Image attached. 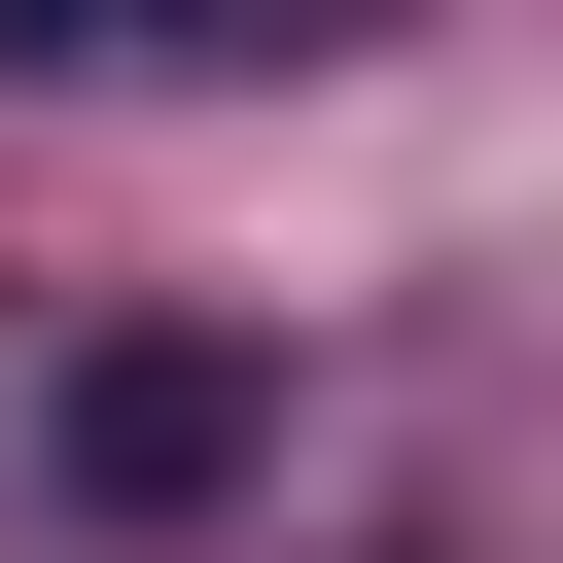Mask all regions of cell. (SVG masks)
Segmentation results:
<instances>
[{"label": "cell", "mask_w": 563, "mask_h": 563, "mask_svg": "<svg viewBox=\"0 0 563 563\" xmlns=\"http://www.w3.org/2000/svg\"><path fill=\"white\" fill-rule=\"evenodd\" d=\"M246 422H282L246 352H70V493H211Z\"/></svg>", "instance_id": "cell-1"}, {"label": "cell", "mask_w": 563, "mask_h": 563, "mask_svg": "<svg viewBox=\"0 0 563 563\" xmlns=\"http://www.w3.org/2000/svg\"><path fill=\"white\" fill-rule=\"evenodd\" d=\"M282 35H352V0H0V70H282Z\"/></svg>", "instance_id": "cell-2"}]
</instances>
